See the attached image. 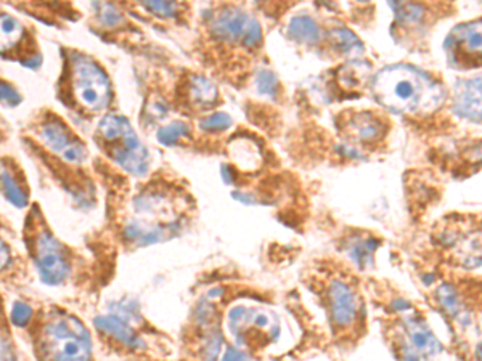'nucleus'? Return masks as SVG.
<instances>
[{"mask_svg":"<svg viewBox=\"0 0 482 361\" xmlns=\"http://www.w3.org/2000/svg\"><path fill=\"white\" fill-rule=\"evenodd\" d=\"M373 95L387 110L400 114L433 112L446 98L433 77L409 64H396L378 73L373 79Z\"/></svg>","mask_w":482,"mask_h":361,"instance_id":"1","label":"nucleus"},{"mask_svg":"<svg viewBox=\"0 0 482 361\" xmlns=\"http://www.w3.org/2000/svg\"><path fill=\"white\" fill-rule=\"evenodd\" d=\"M44 350L47 361H91V336L76 318L60 315L45 325Z\"/></svg>","mask_w":482,"mask_h":361,"instance_id":"2","label":"nucleus"},{"mask_svg":"<svg viewBox=\"0 0 482 361\" xmlns=\"http://www.w3.org/2000/svg\"><path fill=\"white\" fill-rule=\"evenodd\" d=\"M73 84L77 101L91 111L108 106L111 87L106 74L84 55L73 56Z\"/></svg>","mask_w":482,"mask_h":361,"instance_id":"3","label":"nucleus"},{"mask_svg":"<svg viewBox=\"0 0 482 361\" xmlns=\"http://www.w3.org/2000/svg\"><path fill=\"white\" fill-rule=\"evenodd\" d=\"M448 63L455 68H474L481 58V21L460 25L446 40Z\"/></svg>","mask_w":482,"mask_h":361,"instance_id":"4","label":"nucleus"},{"mask_svg":"<svg viewBox=\"0 0 482 361\" xmlns=\"http://www.w3.org/2000/svg\"><path fill=\"white\" fill-rule=\"evenodd\" d=\"M37 269L42 281L49 286H58L68 278L69 265L64 259L62 246L49 232L37 238Z\"/></svg>","mask_w":482,"mask_h":361,"instance_id":"5","label":"nucleus"},{"mask_svg":"<svg viewBox=\"0 0 482 361\" xmlns=\"http://www.w3.org/2000/svg\"><path fill=\"white\" fill-rule=\"evenodd\" d=\"M113 142H121L115 149L113 158L124 171L132 175H145L149 167V156L147 148L140 143V140L130 127V124L123 129V132Z\"/></svg>","mask_w":482,"mask_h":361,"instance_id":"6","label":"nucleus"},{"mask_svg":"<svg viewBox=\"0 0 482 361\" xmlns=\"http://www.w3.org/2000/svg\"><path fill=\"white\" fill-rule=\"evenodd\" d=\"M328 302L333 325L348 327L352 325L359 313L357 295L343 281H333L328 289Z\"/></svg>","mask_w":482,"mask_h":361,"instance_id":"7","label":"nucleus"},{"mask_svg":"<svg viewBox=\"0 0 482 361\" xmlns=\"http://www.w3.org/2000/svg\"><path fill=\"white\" fill-rule=\"evenodd\" d=\"M42 140L49 147L51 151L60 154L68 162H81L86 159L87 151L82 143L74 140L71 135L67 132V129L57 121L47 123L40 130Z\"/></svg>","mask_w":482,"mask_h":361,"instance_id":"8","label":"nucleus"},{"mask_svg":"<svg viewBox=\"0 0 482 361\" xmlns=\"http://www.w3.org/2000/svg\"><path fill=\"white\" fill-rule=\"evenodd\" d=\"M252 21H254V18L238 10V8H224L217 15H214L213 23H210V31L221 40L243 42Z\"/></svg>","mask_w":482,"mask_h":361,"instance_id":"9","label":"nucleus"},{"mask_svg":"<svg viewBox=\"0 0 482 361\" xmlns=\"http://www.w3.org/2000/svg\"><path fill=\"white\" fill-rule=\"evenodd\" d=\"M453 111L460 117L470 119L472 123L481 121V77L471 81L458 82L455 88Z\"/></svg>","mask_w":482,"mask_h":361,"instance_id":"10","label":"nucleus"},{"mask_svg":"<svg viewBox=\"0 0 482 361\" xmlns=\"http://www.w3.org/2000/svg\"><path fill=\"white\" fill-rule=\"evenodd\" d=\"M407 332H409V345L418 355L431 356L441 351V344L434 337V334L426 326V323L420 316H409L405 318Z\"/></svg>","mask_w":482,"mask_h":361,"instance_id":"11","label":"nucleus"},{"mask_svg":"<svg viewBox=\"0 0 482 361\" xmlns=\"http://www.w3.org/2000/svg\"><path fill=\"white\" fill-rule=\"evenodd\" d=\"M95 326L98 327V331L110 334L111 337H115L116 340H119L121 344L130 347V349H140V347L143 345L142 339H140L138 336H135L132 327H130L129 323L123 320V318L116 315L97 316Z\"/></svg>","mask_w":482,"mask_h":361,"instance_id":"12","label":"nucleus"},{"mask_svg":"<svg viewBox=\"0 0 482 361\" xmlns=\"http://www.w3.org/2000/svg\"><path fill=\"white\" fill-rule=\"evenodd\" d=\"M348 129L355 138L362 140V142L376 140L378 137H381L383 130H385L380 121L370 114H359L352 117V121L348 124Z\"/></svg>","mask_w":482,"mask_h":361,"instance_id":"13","label":"nucleus"},{"mask_svg":"<svg viewBox=\"0 0 482 361\" xmlns=\"http://www.w3.org/2000/svg\"><path fill=\"white\" fill-rule=\"evenodd\" d=\"M289 34L298 42L313 44V42L320 39V27H318L313 18L301 15L293 18L291 23H289Z\"/></svg>","mask_w":482,"mask_h":361,"instance_id":"14","label":"nucleus"},{"mask_svg":"<svg viewBox=\"0 0 482 361\" xmlns=\"http://www.w3.org/2000/svg\"><path fill=\"white\" fill-rule=\"evenodd\" d=\"M23 32L25 31H23L20 21L10 15H0V53L16 45Z\"/></svg>","mask_w":482,"mask_h":361,"instance_id":"15","label":"nucleus"},{"mask_svg":"<svg viewBox=\"0 0 482 361\" xmlns=\"http://www.w3.org/2000/svg\"><path fill=\"white\" fill-rule=\"evenodd\" d=\"M330 39L343 55H357L363 50V45L359 37L350 29H346V27H339V29L331 31Z\"/></svg>","mask_w":482,"mask_h":361,"instance_id":"16","label":"nucleus"},{"mask_svg":"<svg viewBox=\"0 0 482 361\" xmlns=\"http://www.w3.org/2000/svg\"><path fill=\"white\" fill-rule=\"evenodd\" d=\"M378 241H374L373 238H359L349 245V256L360 269L372 264L373 252L376 249Z\"/></svg>","mask_w":482,"mask_h":361,"instance_id":"17","label":"nucleus"},{"mask_svg":"<svg viewBox=\"0 0 482 361\" xmlns=\"http://www.w3.org/2000/svg\"><path fill=\"white\" fill-rule=\"evenodd\" d=\"M191 100L200 103V105H213L217 100V88L213 82L208 81L206 77L196 76L191 79V88H190Z\"/></svg>","mask_w":482,"mask_h":361,"instance_id":"18","label":"nucleus"},{"mask_svg":"<svg viewBox=\"0 0 482 361\" xmlns=\"http://www.w3.org/2000/svg\"><path fill=\"white\" fill-rule=\"evenodd\" d=\"M370 73V64L368 63H360V62H350L349 64H346L344 68H341L339 71V82L343 84L346 88H352L357 87L363 82V79Z\"/></svg>","mask_w":482,"mask_h":361,"instance_id":"19","label":"nucleus"},{"mask_svg":"<svg viewBox=\"0 0 482 361\" xmlns=\"http://www.w3.org/2000/svg\"><path fill=\"white\" fill-rule=\"evenodd\" d=\"M0 184H2L3 193H5L8 201H10L13 206H16V208H20V209L26 208L27 198H26L25 191L21 190V186L16 184L15 178H13L7 171H3L2 175H0Z\"/></svg>","mask_w":482,"mask_h":361,"instance_id":"20","label":"nucleus"},{"mask_svg":"<svg viewBox=\"0 0 482 361\" xmlns=\"http://www.w3.org/2000/svg\"><path fill=\"white\" fill-rule=\"evenodd\" d=\"M437 297L439 302H441V306L444 307V310H446L450 316H458L461 310V300L458 297L457 290L452 288L450 284H442L441 288L437 289Z\"/></svg>","mask_w":482,"mask_h":361,"instance_id":"21","label":"nucleus"},{"mask_svg":"<svg viewBox=\"0 0 482 361\" xmlns=\"http://www.w3.org/2000/svg\"><path fill=\"white\" fill-rule=\"evenodd\" d=\"M186 137H190V127L185 123H172L158 132V140L162 145H176Z\"/></svg>","mask_w":482,"mask_h":361,"instance_id":"22","label":"nucleus"},{"mask_svg":"<svg viewBox=\"0 0 482 361\" xmlns=\"http://www.w3.org/2000/svg\"><path fill=\"white\" fill-rule=\"evenodd\" d=\"M391 8H394L397 20L402 23H416L420 21L424 15V8L421 5H415V3H389Z\"/></svg>","mask_w":482,"mask_h":361,"instance_id":"23","label":"nucleus"},{"mask_svg":"<svg viewBox=\"0 0 482 361\" xmlns=\"http://www.w3.org/2000/svg\"><path fill=\"white\" fill-rule=\"evenodd\" d=\"M232 125V117L226 114V112H216V114L206 117V119L201 121L200 127L203 130H208V132H222V130H227Z\"/></svg>","mask_w":482,"mask_h":361,"instance_id":"24","label":"nucleus"},{"mask_svg":"<svg viewBox=\"0 0 482 361\" xmlns=\"http://www.w3.org/2000/svg\"><path fill=\"white\" fill-rule=\"evenodd\" d=\"M257 90L262 95H269V97H275V93L278 90V79L275 76L274 73L267 71V69H262L257 74V81H256Z\"/></svg>","mask_w":482,"mask_h":361,"instance_id":"25","label":"nucleus"},{"mask_svg":"<svg viewBox=\"0 0 482 361\" xmlns=\"http://www.w3.org/2000/svg\"><path fill=\"white\" fill-rule=\"evenodd\" d=\"M222 334L219 329H214L213 332H209L208 340H206L204 345V360L206 361H217L219 353H221L222 350Z\"/></svg>","mask_w":482,"mask_h":361,"instance_id":"26","label":"nucleus"},{"mask_svg":"<svg viewBox=\"0 0 482 361\" xmlns=\"http://www.w3.org/2000/svg\"><path fill=\"white\" fill-rule=\"evenodd\" d=\"M143 7L158 16H176L179 10V5L174 2H143Z\"/></svg>","mask_w":482,"mask_h":361,"instance_id":"27","label":"nucleus"},{"mask_svg":"<svg viewBox=\"0 0 482 361\" xmlns=\"http://www.w3.org/2000/svg\"><path fill=\"white\" fill-rule=\"evenodd\" d=\"M32 316V310L29 306H26V303L23 302H15L13 303L12 308V323L15 326H26L27 323H29Z\"/></svg>","mask_w":482,"mask_h":361,"instance_id":"28","label":"nucleus"},{"mask_svg":"<svg viewBox=\"0 0 482 361\" xmlns=\"http://www.w3.org/2000/svg\"><path fill=\"white\" fill-rule=\"evenodd\" d=\"M100 8V21L105 26H116L123 21V15L113 5H97Z\"/></svg>","mask_w":482,"mask_h":361,"instance_id":"29","label":"nucleus"},{"mask_svg":"<svg viewBox=\"0 0 482 361\" xmlns=\"http://www.w3.org/2000/svg\"><path fill=\"white\" fill-rule=\"evenodd\" d=\"M0 101L8 103V105H16V103L21 101V97L18 95L10 84L0 82Z\"/></svg>","mask_w":482,"mask_h":361,"instance_id":"30","label":"nucleus"},{"mask_svg":"<svg viewBox=\"0 0 482 361\" xmlns=\"http://www.w3.org/2000/svg\"><path fill=\"white\" fill-rule=\"evenodd\" d=\"M261 40H262L261 26H259V23L254 20L252 21V25L250 26V29H248L245 39H243V44H245L246 47H256V45L261 44Z\"/></svg>","mask_w":482,"mask_h":361,"instance_id":"31","label":"nucleus"},{"mask_svg":"<svg viewBox=\"0 0 482 361\" xmlns=\"http://www.w3.org/2000/svg\"><path fill=\"white\" fill-rule=\"evenodd\" d=\"M222 361H251V358H250V355L245 353L243 350L232 349L230 347V349H227Z\"/></svg>","mask_w":482,"mask_h":361,"instance_id":"32","label":"nucleus"},{"mask_svg":"<svg viewBox=\"0 0 482 361\" xmlns=\"http://www.w3.org/2000/svg\"><path fill=\"white\" fill-rule=\"evenodd\" d=\"M8 264H10V251H8L5 242L0 239V270L5 269Z\"/></svg>","mask_w":482,"mask_h":361,"instance_id":"33","label":"nucleus"},{"mask_svg":"<svg viewBox=\"0 0 482 361\" xmlns=\"http://www.w3.org/2000/svg\"><path fill=\"white\" fill-rule=\"evenodd\" d=\"M221 173H222V178H224V182H226V184H233V173L230 171V167L222 166Z\"/></svg>","mask_w":482,"mask_h":361,"instance_id":"34","label":"nucleus"}]
</instances>
